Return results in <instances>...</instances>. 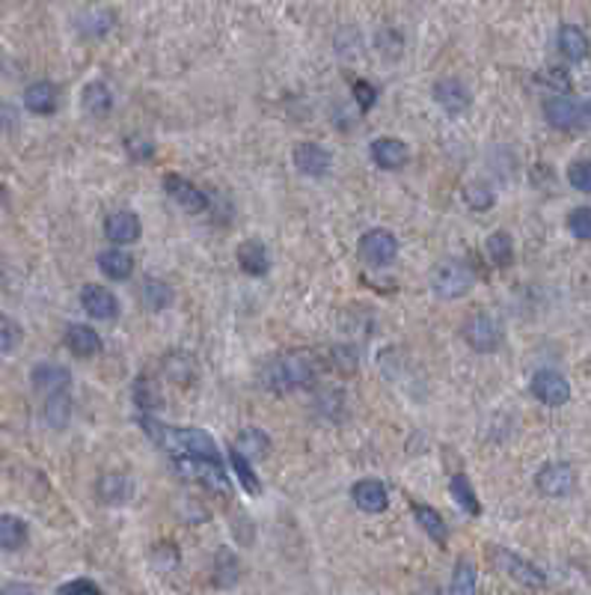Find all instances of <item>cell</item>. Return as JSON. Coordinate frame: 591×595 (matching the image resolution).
I'll return each instance as SVG.
<instances>
[{
    "label": "cell",
    "mask_w": 591,
    "mask_h": 595,
    "mask_svg": "<svg viewBox=\"0 0 591 595\" xmlns=\"http://www.w3.org/2000/svg\"><path fill=\"white\" fill-rule=\"evenodd\" d=\"M140 429L149 435L169 458L197 456V458H218V462H223L218 444H214V437L206 429H176V426H167L161 420L149 417V414L140 417Z\"/></svg>",
    "instance_id": "cell-1"
},
{
    "label": "cell",
    "mask_w": 591,
    "mask_h": 595,
    "mask_svg": "<svg viewBox=\"0 0 591 595\" xmlns=\"http://www.w3.org/2000/svg\"><path fill=\"white\" fill-rule=\"evenodd\" d=\"M318 364L310 352H282L277 357H270L261 369V385L274 393H289V390H301L310 387L315 381Z\"/></svg>",
    "instance_id": "cell-2"
},
{
    "label": "cell",
    "mask_w": 591,
    "mask_h": 595,
    "mask_svg": "<svg viewBox=\"0 0 591 595\" xmlns=\"http://www.w3.org/2000/svg\"><path fill=\"white\" fill-rule=\"evenodd\" d=\"M475 286V274L467 262L461 260H446L440 262L434 272H431V289L434 295L443 301H454V298H464L470 295V289Z\"/></svg>",
    "instance_id": "cell-3"
},
{
    "label": "cell",
    "mask_w": 591,
    "mask_h": 595,
    "mask_svg": "<svg viewBox=\"0 0 591 595\" xmlns=\"http://www.w3.org/2000/svg\"><path fill=\"white\" fill-rule=\"evenodd\" d=\"M173 465H176V470H178V477H181V479L202 482V486H209L211 491L229 494V479H226L223 462H218V458L176 456V458H173Z\"/></svg>",
    "instance_id": "cell-4"
},
{
    "label": "cell",
    "mask_w": 591,
    "mask_h": 595,
    "mask_svg": "<svg viewBox=\"0 0 591 595\" xmlns=\"http://www.w3.org/2000/svg\"><path fill=\"white\" fill-rule=\"evenodd\" d=\"M491 557H494L499 571H505L508 578H515L517 583H523V587H529V590L547 587V575H544L535 563H529V559H523L515 551H508V548H494Z\"/></svg>",
    "instance_id": "cell-5"
},
{
    "label": "cell",
    "mask_w": 591,
    "mask_h": 595,
    "mask_svg": "<svg viewBox=\"0 0 591 595\" xmlns=\"http://www.w3.org/2000/svg\"><path fill=\"white\" fill-rule=\"evenodd\" d=\"M360 260L372 268H386L392 265V260L399 256V241L390 230H369L360 239Z\"/></svg>",
    "instance_id": "cell-6"
},
{
    "label": "cell",
    "mask_w": 591,
    "mask_h": 595,
    "mask_svg": "<svg viewBox=\"0 0 591 595\" xmlns=\"http://www.w3.org/2000/svg\"><path fill=\"white\" fill-rule=\"evenodd\" d=\"M464 340H467L473 352L491 354L503 345V328H499L494 316L479 313V316H470L467 322H464Z\"/></svg>",
    "instance_id": "cell-7"
},
{
    "label": "cell",
    "mask_w": 591,
    "mask_h": 595,
    "mask_svg": "<svg viewBox=\"0 0 591 595\" xmlns=\"http://www.w3.org/2000/svg\"><path fill=\"white\" fill-rule=\"evenodd\" d=\"M544 114H547V122L553 128L559 131H576V128H586L588 122V105L586 102H576V98H550L544 105Z\"/></svg>",
    "instance_id": "cell-8"
},
{
    "label": "cell",
    "mask_w": 591,
    "mask_h": 595,
    "mask_svg": "<svg viewBox=\"0 0 591 595\" xmlns=\"http://www.w3.org/2000/svg\"><path fill=\"white\" fill-rule=\"evenodd\" d=\"M164 190L169 194V200H176V203L190 211V215H202V211L209 209V194L202 188H197L190 182V179L178 176V173H167L164 176Z\"/></svg>",
    "instance_id": "cell-9"
},
{
    "label": "cell",
    "mask_w": 591,
    "mask_h": 595,
    "mask_svg": "<svg viewBox=\"0 0 591 595\" xmlns=\"http://www.w3.org/2000/svg\"><path fill=\"white\" fill-rule=\"evenodd\" d=\"M532 396H535L541 405L562 408L567 405V399H571V385H567L565 375L553 373V369H541V373L532 375Z\"/></svg>",
    "instance_id": "cell-10"
},
{
    "label": "cell",
    "mask_w": 591,
    "mask_h": 595,
    "mask_svg": "<svg viewBox=\"0 0 591 595\" xmlns=\"http://www.w3.org/2000/svg\"><path fill=\"white\" fill-rule=\"evenodd\" d=\"M535 486L544 498H567L576 486V470L567 462H550L538 470Z\"/></svg>",
    "instance_id": "cell-11"
},
{
    "label": "cell",
    "mask_w": 591,
    "mask_h": 595,
    "mask_svg": "<svg viewBox=\"0 0 591 595\" xmlns=\"http://www.w3.org/2000/svg\"><path fill=\"white\" fill-rule=\"evenodd\" d=\"M81 307L87 310V316H93L98 322H110L119 316V301L107 286H84L81 292Z\"/></svg>",
    "instance_id": "cell-12"
},
{
    "label": "cell",
    "mask_w": 591,
    "mask_h": 595,
    "mask_svg": "<svg viewBox=\"0 0 591 595\" xmlns=\"http://www.w3.org/2000/svg\"><path fill=\"white\" fill-rule=\"evenodd\" d=\"M291 159H294V167H298V173L310 176V179H321L331 173V152L318 143H298Z\"/></svg>",
    "instance_id": "cell-13"
},
{
    "label": "cell",
    "mask_w": 591,
    "mask_h": 595,
    "mask_svg": "<svg viewBox=\"0 0 591 595\" xmlns=\"http://www.w3.org/2000/svg\"><path fill=\"white\" fill-rule=\"evenodd\" d=\"M434 102L446 110V114L458 117L473 105V96H470L467 84L454 81V77H443V81L434 84Z\"/></svg>",
    "instance_id": "cell-14"
},
{
    "label": "cell",
    "mask_w": 591,
    "mask_h": 595,
    "mask_svg": "<svg viewBox=\"0 0 591 595\" xmlns=\"http://www.w3.org/2000/svg\"><path fill=\"white\" fill-rule=\"evenodd\" d=\"M140 232H143V223L134 211H113V215H107V221H105V235L117 247L134 244L140 239Z\"/></svg>",
    "instance_id": "cell-15"
},
{
    "label": "cell",
    "mask_w": 591,
    "mask_h": 595,
    "mask_svg": "<svg viewBox=\"0 0 591 595\" xmlns=\"http://www.w3.org/2000/svg\"><path fill=\"white\" fill-rule=\"evenodd\" d=\"M372 161L381 167V170H402L411 159V149H407L404 140H395V138H378L372 143Z\"/></svg>",
    "instance_id": "cell-16"
},
{
    "label": "cell",
    "mask_w": 591,
    "mask_h": 595,
    "mask_svg": "<svg viewBox=\"0 0 591 595\" xmlns=\"http://www.w3.org/2000/svg\"><path fill=\"white\" fill-rule=\"evenodd\" d=\"M33 387L42 396H54V393H66L72 387V375L60 364H36L33 366Z\"/></svg>",
    "instance_id": "cell-17"
},
{
    "label": "cell",
    "mask_w": 591,
    "mask_h": 595,
    "mask_svg": "<svg viewBox=\"0 0 591 595\" xmlns=\"http://www.w3.org/2000/svg\"><path fill=\"white\" fill-rule=\"evenodd\" d=\"M351 498L354 503L369 515H378L390 507V494H386V486L381 479H360L354 482V488H351Z\"/></svg>",
    "instance_id": "cell-18"
},
{
    "label": "cell",
    "mask_w": 591,
    "mask_h": 595,
    "mask_svg": "<svg viewBox=\"0 0 591 595\" xmlns=\"http://www.w3.org/2000/svg\"><path fill=\"white\" fill-rule=\"evenodd\" d=\"M238 265H241V272L250 274V277H265L268 268H270V260H268V247L261 241H244L238 247Z\"/></svg>",
    "instance_id": "cell-19"
},
{
    "label": "cell",
    "mask_w": 591,
    "mask_h": 595,
    "mask_svg": "<svg viewBox=\"0 0 591 595\" xmlns=\"http://www.w3.org/2000/svg\"><path fill=\"white\" fill-rule=\"evenodd\" d=\"M25 108L36 117H48L56 110V87L48 81H36L25 89Z\"/></svg>",
    "instance_id": "cell-20"
},
{
    "label": "cell",
    "mask_w": 591,
    "mask_h": 595,
    "mask_svg": "<svg viewBox=\"0 0 591 595\" xmlns=\"http://www.w3.org/2000/svg\"><path fill=\"white\" fill-rule=\"evenodd\" d=\"M66 345H69V352H75L77 357H93L101 352V336L98 331L89 328V324H69V331H66Z\"/></svg>",
    "instance_id": "cell-21"
},
{
    "label": "cell",
    "mask_w": 591,
    "mask_h": 595,
    "mask_svg": "<svg viewBox=\"0 0 591 595\" xmlns=\"http://www.w3.org/2000/svg\"><path fill=\"white\" fill-rule=\"evenodd\" d=\"M559 51H562V57H565V60H571V63H583V60L588 57V39H586L583 27H576V25H562V27H559Z\"/></svg>",
    "instance_id": "cell-22"
},
{
    "label": "cell",
    "mask_w": 591,
    "mask_h": 595,
    "mask_svg": "<svg viewBox=\"0 0 591 595\" xmlns=\"http://www.w3.org/2000/svg\"><path fill=\"white\" fill-rule=\"evenodd\" d=\"M98 268L110 280H128L134 272V256L125 253L122 247H110V251L98 253Z\"/></svg>",
    "instance_id": "cell-23"
},
{
    "label": "cell",
    "mask_w": 591,
    "mask_h": 595,
    "mask_svg": "<svg viewBox=\"0 0 591 595\" xmlns=\"http://www.w3.org/2000/svg\"><path fill=\"white\" fill-rule=\"evenodd\" d=\"M98 500L107 503V507H122L125 500L131 498V479L122 474H105L98 479Z\"/></svg>",
    "instance_id": "cell-24"
},
{
    "label": "cell",
    "mask_w": 591,
    "mask_h": 595,
    "mask_svg": "<svg viewBox=\"0 0 591 595\" xmlns=\"http://www.w3.org/2000/svg\"><path fill=\"white\" fill-rule=\"evenodd\" d=\"M413 518H416V524L423 527V530L431 536V542H437L440 548L446 545V539H449V527H446V521L440 518V512H437V509L425 507V503H413Z\"/></svg>",
    "instance_id": "cell-25"
},
{
    "label": "cell",
    "mask_w": 591,
    "mask_h": 595,
    "mask_svg": "<svg viewBox=\"0 0 591 595\" xmlns=\"http://www.w3.org/2000/svg\"><path fill=\"white\" fill-rule=\"evenodd\" d=\"M238 578H241V563H238L235 551L220 548L218 557H214V583H218L220 590H232Z\"/></svg>",
    "instance_id": "cell-26"
},
{
    "label": "cell",
    "mask_w": 591,
    "mask_h": 595,
    "mask_svg": "<svg viewBox=\"0 0 591 595\" xmlns=\"http://www.w3.org/2000/svg\"><path fill=\"white\" fill-rule=\"evenodd\" d=\"M27 545V524L18 515H0V551H18Z\"/></svg>",
    "instance_id": "cell-27"
},
{
    "label": "cell",
    "mask_w": 591,
    "mask_h": 595,
    "mask_svg": "<svg viewBox=\"0 0 591 595\" xmlns=\"http://www.w3.org/2000/svg\"><path fill=\"white\" fill-rule=\"evenodd\" d=\"M449 491H452V500L458 503L464 512L473 515V518H479V515H482V503H479V494L473 491V486H470L467 477H464V474H454L452 482H449Z\"/></svg>",
    "instance_id": "cell-28"
},
{
    "label": "cell",
    "mask_w": 591,
    "mask_h": 595,
    "mask_svg": "<svg viewBox=\"0 0 591 595\" xmlns=\"http://www.w3.org/2000/svg\"><path fill=\"white\" fill-rule=\"evenodd\" d=\"M81 105H84V110H87L89 117H107L110 108H113V96H110L107 84H101V81L87 84Z\"/></svg>",
    "instance_id": "cell-29"
},
{
    "label": "cell",
    "mask_w": 591,
    "mask_h": 595,
    "mask_svg": "<svg viewBox=\"0 0 591 595\" xmlns=\"http://www.w3.org/2000/svg\"><path fill=\"white\" fill-rule=\"evenodd\" d=\"M235 450L244 458H265L270 453V437L261 429H244L235 437Z\"/></svg>",
    "instance_id": "cell-30"
},
{
    "label": "cell",
    "mask_w": 591,
    "mask_h": 595,
    "mask_svg": "<svg viewBox=\"0 0 591 595\" xmlns=\"http://www.w3.org/2000/svg\"><path fill=\"white\" fill-rule=\"evenodd\" d=\"M72 417V396L69 390L66 393H54V396H45V420L54 429H63Z\"/></svg>",
    "instance_id": "cell-31"
},
{
    "label": "cell",
    "mask_w": 591,
    "mask_h": 595,
    "mask_svg": "<svg viewBox=\"0 0 591 595\" xmlns=\"http://www.w3.org/2000/svg\"><path fill=\"white\" fill-rule=\"evenodd\" d=\"M484 251H487V256H491V262L499 265V268H508L511 262H515V241H511V235L503 232V230L491 232V239H487Z\"/></svg>",
    "instance_id": "cell-32"
},
{
    "label": "cell",
    "mask_w": 591,
    "mask_h": 595,
    "mask_svg": "<svg viewBox=\"0 0 591 595\" xmlns=\"http://www.w3.org/2000/svg\"><path fill=\"white\" fill-rule=\"evenodd\" d=\"M143 304L149 307V310H155V313L167 310L169 304H173V289H169L164 280L146 277V283H143Z\"/></svg>",
    "instance_id": "cell-33"
},
{
    "label": "cell",
    "mask_w": 591,
    "mask_h": 595,
    "mask_svg": "<svg viewBox=\"0 0 591 595\" xmlns=\"http://www.w3.org/2000/svg\"><path fill=\"white\" fill-rule=\"evenodd\" d=\"M229 462H232V470H235L238 482H241V488H244L247 494H259V491H261V482H259V477H256V470L250 467V458H244L238 450H232V453H229Z\"/></svg>",
    "instance_id": "cell-34"
},
{
    "label": "cell",
    "mask_w": 591,
    "mask_h": 595,
    "mask_svg": "<svg viewBox=\"0 0 591 595\" xmlns=\"http://www.w3.org/2000/svg\"><path fill=\"white\" fill-rule=\"evenodd\" d=\"M21 340H25V331H21V324L9 316H0V357L4 354H13Z\"/></svg>",
    "instance_id": "cell-35"
},
{
    "label": "cell",
    "mask_w": 591,
    "mask_h": 595,
    "mask_svg": "<svg viewBox=\"0 0 591 595\" xmlns=\"http://www.w3.org/2000/svg\"><path fill=\"white\" fill-rule=\"evenodd\" d=\"M167 373L173 381H178V385H188V381L197 378V375H193V373H197V366H193V361L188 354L176 352V354L167 357Z\"/></svg>",
    "instance_id": "cell-36"
},
{
    "label": "cell",
    "mask_w": 591,
    "mask_h": 595,
    "mask_svg": "<svg viewBox=\"0 0 591 595\" xmlns=\"http://www.w3.org/2000/svg\"><path fill=\"white\" fill-rule=\"evenodd\" d=\"M134 402L146 411L161 408V393H158V385L152 378H138V385H134Z\"/></svg>",
    "instance_id": "cell-37"
},
{
    "label": "cell",
    "mask_w": 591,
    "mask_h": 595,
    "mask_svg": "<svg viewBox=\"0 0 591 595\" xmlns=\"http://www.w3.org/2000/svg\"><path fill=\"white\" fill-rule=\"evenodd\" d=\"M464 200H467V206L475 209V211H487L494 206V190L487 188L484 182H470L464 188Z\"/></svg>",
    "instance_id": "cell-38"
},
{
    "label": "cell",
    "mask_w": 591,
    "mask_h": 595,
    "mask_svg": "<svg viewBox=\"0 0 591 595\" xmlns=\"http://www.w3.org/2000/svg\"><path fill=\"white\" fill-rule=\"evenodd\" d=\"M452 595H475V571L467 559H461L452 578Z\"/></svg>",
    "instance_id": "cell-39"
},
{
    "label": "cell",
    "mask_w": 591,
    "mask_h": 595,
    "mask_svg": "<svg viewBox=\"0 0 591 595\" xmlns=\"http://www.w3.org/2000/svg\"><path fill=\"white\" fill-rule=\"evenodd\" d=\"M567 227H571L574 239L588 241V239H591V209H588V206L574 209V215L567 218Z\"/></svg>",
    "instance_id": "cell-40"
},
{
    "label": "cell",
    "mask_w": 591,
    "mask_h": 595,
    "mask_svg": "<svg viewBox=\"0 0 591 595\" xmlns=\"http://www.w3.org/2000/svg\"><path fill=\"white\" fill-rule=\"evenodd\" d=\"M567 182H571L576 190H583V194H588L591 190V164L586 159L574 161L571 170H567Z\"/></svg>",
    "instance_id": "cell-41"
},
{
    "label": "cell",
    "mask_w": 591,
    "mask_h": 595,
    "mask_svg": "<svg viewBox=\"0 0 591 595\" xmlns=\"http://www.w3.org/2000/svg\"><path fill=\"white\" fill-rule=\"evenodd\" d=\"M125 149H128L131 161H138V164L149 161L152 155H155V146H152V140L140 138V134H134V138H128V140H125Z\"/></svg>",
    "instance_id": "cell-42"
},
{
    "label": "cell",
    "mask_w": 591,
    "mask_h": 595,
    "mask_svg": "<svg viewBox=\"0 0 591 595\" xmlns=\"http://www.w3.org/2000/svg\"><path fill=\"white\" fill-rule=\"evenodd\" d=\"M56 595H101V590H98V583H96V580H89V578H77V580L63 583V587L56 590Z\"/></svg>",
    "instance_id": "cell-43"
},
{
    "label": "cell",
    "mask_w": 591,
    "mask_h": 595,
    "mask_svg": "<svg viewBox=\"0 0 591 595\" xmlns=\"http://www.w3.org/2000/svg\"><path fill=\"white\" fill-rule=\"evenodd\" d=\"M354 98H357L362 114H366V110H372L374 102H378V89H374L369 81H354Z\"/></svg>",
    "instance_id": "cell-44"
},
{
    "label": "cell",
    "mask_w": 591,
    "mask_h": 595,
    "mask_svg": "<svg viewBox=\"0 0 591 595\" xmlns=\"http://www.w3.org/2000/svg\"><path fill=\"white\" fill-rule=\"evenodd\" d=\"M544 77H547V84H550L553 89H559V93H571V89H574V87H571V77H567L565 69H550Z\"/></svg>",
    "instance_id": "cell-45"
},
{
    "label": "cell",
    "mask_w": 591,
    "mask_h": 595,
    "mask_svg": "<svg viewBox=\"0 0 591 595\" xmlns=\"http://www.w3.org/2000/svg\"><path fill=\"white\" fill-rule=\"evenodd\" d=\"M0 595H39L36 587H30V583H21V580H9Z\"/></svg>",
    "instance_id": "cell-46"
}]
</instances>
